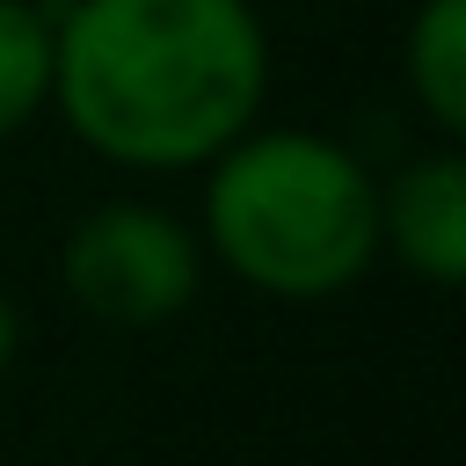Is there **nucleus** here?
Returning <instances> with one entry per match:
<instances>
[{
	"mask_svg": "<svg viewBox=\"0 0 466 466\" xmlns=\"http://www.w3.org/2000/svg\"><path fill=\"white\" fill-rule=\"evenodd\" d=\"M269 95L255 0H66L51 109L131 175H189L226 153Z\"/></svg>",
	"mask_w": 466,
	"mask_h": 466,
	"instance_id": "obj_1",
	"label": "nucleus"
},
{
	"mask_svg": "<svg viewBox=\"0 0 466 466\" xmlns=\"http://www.w3.org/2000/svg\"><path fill=\"white\" fill-rule=\"evenodd\" d=\"M197 240L262 299H335L379 262V175L328 131L248 124L204 167Z\"/></svg>",
	"mask_w": 466,
	"mask_h": 466,
	"instance_id": "obj_2",
	"label": "nucleus"
},
{
	"mask_svg": "<svg viewBox=\"0 0 466 466\" xmlns=\"http://www.w3.org/2000/svg\"><path fill=\"white\" fill-rule=\"evenodd\" d=\"M204 240L197 226H182L175 211L146 204V197H109L95 211H80L58 240V284L66 299L95 320V328H167L175 313L197 306L204 291Z\"/></svg>",
	"mask_w": 466,
	"mask_h": 466,
	"instance_id": "obj_3",
	"label": "nucleus"
},
{
	"mask_svg": "<svg viewBox=\"0 0 466 466\" xmlns=\"http://www.w3.org/2000/svg\"><path fill=\"white\" fill-rule=\"evenodd\" d=\"M379 255H393L415 284H466V160L459 146H430L379 182Z\"/></svg>",
	"mask_w": 466,
	"mask_h": 466,
	"instance_id": "obj_4",
	"label": "nucleus"
},
{
	"mask_svg": "<svg viewBox=\"0 0 466 466\" xmlns=\"http://www.w3.org/2000/svg\"><path fill=\"white\" fill-rule=\"evenodd\" d=\"M400 80L422 124L459 146L466 138V0H422L400 36Z\"/></svg>",
	"mask_w": 466,
	"mask_h": 466,
	"instance_id": "obj_5",
	"label": "nucleus"
},
{
	"mask_svg": "<svg viewBox=\"0 0 466 466\" xmlns=\"http://www.w3.org/2000/svg\"><path fill=\"white\" fill-rule=\"evenodd\" d=\"M58 0H0V138L29 131L51 109Z\"/></svg>",
	"mask_w": 466,
	"mask_h": 466,
	"instance_id": "obj_6",
	"label": "nucleus"
},
{
	"mask_svg": "<svg viewBox=\"0 0 466 466\" xmlns=\"http://www.w3.org/2000/svg\"><path fill=\"white\" fill-rule=\"evenodd\" d=\"M15 350H22V306L0 291V371L15 364Z\"/></svg>",
	"mask_w": 466,
	"mask_h": 466,
	"instance_id": "obj_7",
	"label": "nucleus"
}]
</instances>
